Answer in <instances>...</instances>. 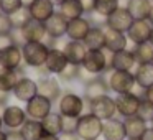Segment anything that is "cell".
<instances>
[{"instance_id": "obj_1", "label": "cell", "mask_w": 153, "mask_h": 140, "mask_svg": "<svg viewBox=\"0 0 153 140\" xmlns=\"http://www.w3.org/2000/svg\"><path fill=\"white\" fill-rule=\"evenodd\" d=\"M87 107V102L82 96L73 92V91H63L61 97L58 99V112L63 117H73L79 119Z\"/></svg>"}, {"instance_id": "obj_2", "label": "cell", "mask_w": 153, "mask_h": 140, "mask_svg": "<svg viewBox=\"0 0 153 140\" xmlns=\"http://www.w3.org/2000/svg\"><path fill=\"white\" fill-rule=\"evenodd\" d=\"M22 53H23V64L35 69V68L45 66L50 46L45 41H27L22 46Z\"/></svg>"}, {"instance_id": "obj_3", "label": "cell", "mask_w": 153, "mask_h": 140, "mask_svg": "<svg viewBox=\"0 0 153 140\" xmlns=\"http://www.w3.org/2000/svg\"><path fill=\"white\" fill-rule=\"evenodd\" d=\"M109 84L110 92L114 94H123V92H132L137 87L135 84V76L133 71H119V69H109L104 73Z\"/></svg>"}, {"instance_id": "obj_4", "label": "cell", "mask_w": 153, "mask_h": 140, "mask_svg": "<svg viewBox=\"0 0 153 140\" xmlns=\"http://www.w3.org/2000/svg\"><path fill=\"white\" fill-rule=\"evenodd\" d=\"M110 54L112 53L107 50H89L81 68L91 76H100L109 71Z\"/></svg>"}, {"instance_id": "obj_5", "label": "cell", "mask_w": 153, "mask_h": 140, "mask_svg": "<svg viewBox=\"0 0 153 140\" xmlns=\"http://www.w3.org/2000/svg\"><path fill=\"white\" fill-rule=\"evenodd\" d=\"M102 127H104V120H100L99 117H96L91 112H84L77 119L76 133L81 140L102 139Z\"/></svg>"}, {"instance_id": "obj_6", "label": "cell", "mask_w": 153, "mask_h": 140, "mask_svg": "<svg viewBox=\"0 0 153 140\" xmlns=\"http://www.w3.org/2000/svg\"><path fill=\"white\" fill-rule=\"evenodd\" d=\"M140 102H142V94H137L135 91H132V92H123V94H115L117 115L122 117V119L137 115Z\"/></svg>"}, {"instance_id": "obj_7", "label": "cell", "mask_w": 153, "mask_h": 140, "mask_svg": "<svg viewBox=\"0 0 153 140\" xmlns=\"http://www.w3.org/2000/svg\"><path fill=\"white\" fill-rule=\"evenodd\" d=\"M87 109L91 114L99 117L100 120H109L117 117V106H115V97L112 96H102L96 101L87 102Z\"/></svg>"}, {"instance_id": "obj_8", "label": "cell", "mask_w": 153, "mask_h": 140, "mask_svg": "<svg viewBox=\"0 0 153 140\" xmlns=\"http://www.w3.org/2000/svg\"><path fill=\"white\" fill-rule=\"evenodd\" d=\"M53 104L54 102H51L50 99L36 94L33 99H30L25 104L27 117L28 119H35V120H43L50 112H53Z\"/></svg>"}, {"instance_id": "obj_9", "label": "cell", "mask_w": 153, "mask_h": 140, "mask_svg": "<svg viewBox=\"0 0 153 140\" xmlns=\"http://www.w3.org/2000/svg\"><path fill=\"white\" fill-rule=\"evenodd\" d=\"M110 94L109 84H107V79L104 74L100 76H92L89 81L84 83V91H82V97L86 99V102H91V101H96L102 96H107Z\"/></svg>"}, {"instance_id": "obj_10", "label": "cell", "mask_w": 153, "mask_h": 140, "mask_svg": "<svg viewBox=\"0 0 153 140\" xmlns=\"http://www.w3.org/2000/svg\"><path fill=\"white\" fill-rule=\"evenodd\" d=\"M27 119L28 117L25 112V107H20L18 104H7L2 109V120L7 130H18Z\"/></svg>"}, {"instance_id": "obj_11", "label": "cell", "mask_w": 153, "mask_h": 140, "mask_svg": "<svg viewBox=\"0 0 153 140\" xmlns=\"http://www.w3.org/2000/svg\"><path fill=\"white\" fill-rule=\"evenodd\" d=\"M38 94L46 99H50L51 102H58V99L63 94V87H61V81L58 79V76H45V77H38Z\"/></svg>"}, {"instance_id": "obj_12", "label": "cell", "mask_w": 153, "mask_h": 140, "mask_svg": "<svg viewBox=\"0 0 153 140\" xmlns=\"http://www.w3.org/2000/svg\"><path fill=\"white\" fill-rule=\"evenodd\" d=\"M12 94H13V97L17 101L27 104L28 101L33 99V97L38 94V83H36V79L27 76V74L20 76V79L17 81V84H15Z\"/></svg>"}, {"instance_id": "obj_13", "label": "cell", "mask_w": 153, "mask_h": 140, "mask_svg": "<svg viewBox=\"0 0 153 140\" xmlns=\"http://www.w3.org/2000/svg\"><path fill=\"white\" fill-rule=\"evenodd\" d=\"M132 23H133V17L130 15L128 8L122 7V5L104 20L105 27L112 28V30H117V31H122V33H127L128 28L132 27Z\"/></svg>"}, {"instance_id": "obj_14", "label": "cell", "mask_w": 153, "mask_h": 140, "mask_svg": "<svg viewBox=\"0 0 153 140\" xmlns=\"http://www.w3.org/2000/svg\"><path fill=\"white\" fill-rule=\"evenodd\" d=\"M23 64V53L22 46L17 45H8V46L0 50V68L5 69H18Z\"/></svg>"}, {"instance_id": "obj_15", "label": "cell", "mask_w": 153, "mask_h": 140, "mask_svg": "<svg viewBox=\"0 0 153 140\" xmlns=\"http://www.w3.org/2000/svg\"><path fill=\"white\" fill-rule=\"evenodd\" d=\"M137 58L133 54V50H125L117 51L110 54L109 61V69H119V71H133L137 68Z\"/></svg>"}, {"instance_id": "obj_16", "label": "cell", "mask_w": 153, "mask_h": 140, "mask_svg": "<svg viewBox=\"0 0 153 140\" xmlns=\"http://www.w3.org/2000/svg\"><path fill=\"white\" fill-rule=\"evenodd\" d=\"M152 30H153V25L148 20H133L132 27L127 31V38L133 45L146 43V41H150Z\"/></svg>"}, {"instance_id": "obj_17", "label": "cell", "mask_w": 153, "mask_h": 140, "mask_svg": "<svg viewBox=\"0 0 153 140\" xmlns=\"http://www.w3.org/2000/svg\"><path fill=\"white\" fill-rule=\"evenodd\" d=\"M68 23H69V20L66 17H63L56 10L53 13V17H50L45 22L48 38H51V40H61V38H64L66 36V31H68Z\"/></svg>"}, {"instance_id": "obj_18", "label": "cell", "mask_w": 153, "mask_h": 140, "mask_svg": "<svg viewBox=\"0 0 153 140\" xmlns=\"http://www.w3.org/2000/svg\"><path fill=\"white\" fill-rule=\"evenodd\" d=\"M68 64H69V61H68L63 48H58V46L50 48L46 63H45V68L48 69V73L53 74V76H58V74H61L64 69H66Z\"/></svg>"}, {"instance_id": "obj_19", "label": "cell", "mask_w": 153, "mask_h": 140, "mask_svg": "<svg viewBox=\"0 0 153 140\" xmlns=\"http://www.w3.org/2000/svg\"><path fill=\"white\" fill-rule=\"evenodd\" d=\"M91 28H92V20L91 18H87V17L74 18V20H69V23H68L66 36H68V40L84 41V38L87 36Z\"/></svg>"}, {"instance_id": "obj_20", "label": "cell", "mask_w": 153, "mask_h": 140, "mask_svg": "<svg viewBox=\"0 0 153 140\" xmlns=\"http://www.w3.org/2000/svg\"><path fill=\"white\" fill-rule=\"evenodd\" d=\"M102 139L104 140H127L125 125H123L122 117H114V119L104 120L102 127Z\"/></svg>"}, {"instance_id": "obj_21", "label": "cell", "mask_w": 153, "mask_h": 140, "mask_svg": "<svg viewBox=\"0 0 153 140\" xmlns=\"http://www.w3.org/2000/svg\"><path fill=\"white\" fill-rule=\"evenodd\" d=\"M104 33H105V48L104 50L110 51V53H117V51H122L125 48H128L127 33L112 30V28L105 27V25H104Z\"/></svg>"}, {"instance_id": "obj_22", "label": "cell", "mask_w": 153, "mask_h": 140, "mask_svg": "<svg viewBox=\"0 0 153 140\" xmlns=\"http://www.w3.org/2000/svg\"><path fill=\"white\" fill-rule=\"evenodd\" d=\"M63 51L66 54L69 64H76V66H81L87 54V46L84 45V41H74V40H68L63 46Z\"/></svg>"}, {"instance_id": "obj_23", "label": "cell", "mask_w": 153, "mask_h": 140, "mask_svg": "<svg viewBox=\"0 0 153 140\" xmlns=\"http://www.w3.org/2000/svg\"><path fill=\"white\" fill-rule=\"evenodd\" d=\"M28 10H30V15L33 20L45 23L50 17H53V13L56 12V7L51 4L50 0H35L33 4L28 7Z\"/></svg>"}, {"instance_id": "obj_24", "label": "cell", "mask_w": 153, "mask_h": 140, "mask_svg": "<svg viewBox=\"0 0 153 140\" xmlns=\"http://www.w3.org/2000/svg\"><path fill=\"white\" fill-rule=\"evenodd\" d=\"M133 76H135V84L140 91L148 89L153 84V63L137 64V68L133 69Z\"/></svg>"}, {"instance_id": "obj_25", "label": "cell", "mask_w": 153, "mask_h": 140, "mask_svg": "<svg viewBox=\"0 0 153 140\" xmlns=\"http://www.w3.org/2000/svg\"><path fill=\"white\" fill-rule=\"evenodd\" d=\"M22 31H23V36L27 41H45L48 38L45 23L43 22H38V20H33V18L22 28Z\"/></svg>"}, {"instance_id": "obj_26", "label": "cell", "mask_w": 153, "mask_h": 140, "mask_svg": "<svg viewBox=\"0 0 153 140\" xmlns=\"http://www.w3.org/2000/svg\"><path fill=\"white\" fill-rule=\"evenodd\" d=\"M23 74H25L23 66L18 68V69H5V68H0V89L8 92V94H12L17 81L20 79V76H23Z\"/></svg>"}, {"instance_id": "obj_27", "label": "cell", "mask_w": 153, "mask_h": 140, "mask_svg": "<svg viewBox=\"0 0 153 140\" xmlns=\"http://www.w3.org/2000/svg\"><path fill=\"white\" fill-rule=\"evenodd\" d=\"M84 45L87 50H104L105 48V33H104V23L102 25H92L87 36L84 38Z\"/></svg>"}, {"instance_id": "obj_28", "label": "cell", "mask_w": 153, "mask_h": 140, "mask_svg": "<svg viewBox=\"0 0 153 140\" xmlns=\"http://www.w3.org/2000/svg\"><path fill=\"white\" fill-rule=\"evenodd\" d=\"M123 125H125L127 140H138L142 137V133L145 132V129L148 127V124L143 119H140L138 115H133L123 119Z\"/></svg>"}, {"instance_id": "obj_29", "label": "cell", "mask_w": 153, "mask_h": 140, "mask_svg": "<svg viewBox=\"0 0 153 140\" xmlns=\"http://www.w3.org/2000/svg\"><path fill=\"white\" fill-rule=\"evenodd\" d=\"M152 4V0H127L125 7L128 8L133 20H148Z\"/></svg>"}, {"instance_id": "obj_30", "label": "cell", "mask_w": 153, "mask_h": 140, "mask_svg": "<svg viewBox=\"0 0 153 140\" xmlns=\"http://www.w3.org/2000/svg\"><path fill=\"white\" fill-rule=\"evenodd\" d=\"M63 119L59 112H50L43 120H41V127H43L45 133H51V135H61L63 133Z\"/></svg>"}, {"instance_id": "obj_31", "label": "cell", "mask_w": 153, "mask_h": 140, "mask_svg": "<svg viewBox=\"0 0 153 140\" xmlns=\"http://www.w3.org/2000/svg\"><path fill=\"white\" fill-rule=\"evenodd\" d=\"M18 130H20L25 140H40V137L45 133L43 127H41V120H35V119H27Z\"/></svg>"}, {"instance_id": "obj_32", "label": "cell", "mask_w": 153, "mask_h": 140, "mask_svg": "<svg viewBox=\"0 0 153 140\" xmlns=\"http://www.w3.org/2000/svg\"><path fill=\"white\" fill-rule=\"evenodd\" d=\"M58 8H59L58 12L63 17H66L68 20H74V18L84 17V10H82V5H81L79 0H64Z\"/></svg>"}, {"instance_id": "obj_33", "label": "cell", "mask_w": 153, "mask_h": 140, "mask_svg": "<svg viewBox=\"0 0 153 140\" xmlns=\"http://www.w3.org/2000/svg\"><path fill=\"white\" fill-rule=\"evenodd\" d=\"M133 54L137 58V63L142 64V63H152L153 61V45L150 41L142 45H133Z\"/></svg>"}, {"instance_id": "obj_34", "label": "cell", "mask_w": 153, "mask_h": 140, "mask_svg": "<svg viewBox=\"0 0 153 140\" xmlns=\"http://www.w3.org/2000/svg\"><path fill=\"white\" fill-rule=\"evenodd\" d=\"M119 7H120V0H96V12L94 13L105 20Z\"/></svg>"}, {"instance_id": "obj_35", "label": "cell", "mask_w": 153, "mask_h": 140, "mask_svg": "<svg viewBox=\"0 0 153 140\" xmlns=\"http://www.w3.org/2000/svg\"><path fill=\"white\" fill-rule=\"evenodd\" d=\"M81 66H76V64H68L66 69L61 74H58V79L61 83H73V81H77L81 77Z\"/></svg>"}, {"instance_id": "obj_36", "label": "cell", "mask_w": 153, "mask_h": 140, "mask_svg": "<svg viewBox=\"0 0 153 140\" xmlns=\"http://www.w3.org/2000/svg\"><path fill=\"white\" fill-rule=\"evenodd\" d=\"M10 18H12V23H13V28H23L31 20V15H30L28 7H22L18 12L10 15Z\"/></svg>"}, {"instance_id": "obj_37", "label": "cell", "mask_w": 153, "mask_h": 140, "mask_svg": "<svg viewBox=\"0 0 153 140\" xmlns=\"http://www.w3.org/2000/svg\"><path fill=\"white\" fill-rule=\"evenodd\" d=\"M137 115H138L140 119H143L150 125V124H152V120H153V104L148 102L146 99H143V97H142V102H140V107H138Z\"/></svg>"}, {"instance_id": "obj_38", "label": "cell", "mask_w": 153, "mask_h": 140, "mask_svg": "<svg viewBox=\"0 0 153 140\" xmlns=\"http://www.w3.org/2000/svg\"><path fill=\"white\" fill-rule=\"evenodd\" d=\"M23 7L22 0H0V12H4L7 15H13Z\"/></svg>"}, {"instance_id": "obj_39", "label": "cell", "mask_w": 153, "mask_h": 140, "mask_svg": "<svg viewBox=\"0 0 153 140\" xmlns=\"http://www.w3.org/2000/svg\"><path fill=\"white\" fill-rule=\"evenodd\" d=\"M12 31H13V23L10 15L0 12V36H8Z\"/></svg>"}, {"instance_id": "obj_40", "label": "cell", "mask_w": 153, "mask_h": 140, "mask_svg": "<svg viewBox=\"0 0 153 140\" xmlns=\"http://www.w3.org/2000/svg\"><path fill=\"white\" fill-rule=\"evenodd\" d=\"M76 129H77V119L64 117L63 119V133H76Z\"/></svg>"}, {"instance_id": "obj_41", "label": "cell", "mask_w": 153, "mask_h": 140, "mask_svg": "<svg viewBox=\"0 0 153 140\" xmlns=\"http://www.w3.org/2000/svg\"><path fill=\"white\" fill-rule=\"evenodd\" d=\"M10 40L13 45H17V46H23L25 43H27V40H25L23 36V31H22V28H13V31L10 33Z\"/></svg>"}, {"instance_id": "obj_42", "label": "cell", "mask_w": 153, "mask_h": 140, "mask_svg": "<svg viewBox=\"0 0 153 140\" xmlns=\"http://www.w3.org/2000/svg\"><path fill=\"white\" fill-rule=\"evenodd\" d=\"M82 5L84 15H92L96 12V0H79Z\"/></svg>"}, {"instance_id": "obj_43", "label": "cell", "mask_w": 153, "mask_h": 140, "mask_svg": "<svg viewBox=\"0 0 153 140\" xmlns=\"http://www.w3.org/2000/svg\"><path fill=\"white\" fill-rule=\"evenodd\" d=\"M5 140H25L20 130H7V139Z\"/></svg>"}, {"instance_id": "obj_44", "label": "cell", "mask_w": 153, "mask_h": 140, "mask_svg": "<svg viewBox=\"0 0 153 140\" xmlns=\"http://www.w3.org/2000/svg\"><path fill=\"white\" fill-rule=\"evenodd\" d=\"M142 97H143V99H146L148 102H152V104H153V84L148 87V89L142 91Z\"/></svg>"}, {"instance_id": "obj_45", "label": "cell", "mask_w": 153, "mask_h": 140, "mask_svg": "<svg viewBox=\"0 0 153 140\" xmlns=\"http://www.w3.org/2000/svg\"><path fill=\"white\" fill-rule=\"evenodd\" d=\"M138 140H153V127L148 125L145 129V132L142 133V137H140Z\"/></svg>"}, {"instance_id": "obj_46", "label": "cell", "mask_w": 153, "mask_h": 140, "mask_svg": "<svg viewBox=\"0 0 153 140\" xmlns=\"http://www.w3.org/2000/svg\"><path fill=\"white\" fill-rule=\"evenodd\" d=\"M8 99H10V94L0 89V107H5V106H7V104H8Z\"/></svg>"}, {"instance_id": "obj_47", "label": "cell", "mask_w": 153, "mask_h": 140, "mask_svg": "<svg viewBox=\"0 0 153 140\" xmlns=\"http://www.w3.org/2000/svg\"><path fill=\"white\" fill-rule=\"evenodd\" d=\"M59 140H81L77 137V133H61Z\"/></svg>"}, {"instance_id": "obj_48", "label": "cell", "mask_w": 153, "mask_h": 140, "mask_svg": "<svg viewBox=\"0 0 153 140\" xmlns=\"http://www.w3.org/2000/svg\"><path fill=\"white\" fill-rule=\"evenodd\" d=\"M8 45H12V40H10V35L8 36H0V50L5 46H8Z\"/></svg>"}, {"instance_id": "obj_49", "label": "cell", "mask_w": 153, "mask_h": 140, "mask_svg": "<svg viewBox=\"0 0 153 140\" xmlns=\"http://www.w3.org/2000/svg\"><path fill=\"white\" fill-rule=\"evenodd\" d=\"M40 140H59V135H51V133H43Z\"/></svg>"}, {"instance_id": "obj_50", "label": "cell", "mask_w": 153, "mask_h": 140, "mask_svg": "<svg viewBox=\"0 0 153 140\" xmlns=\"http://www.w3.org/2000/svg\"><path fill=\"white\" fill-rule=\"evenodd\" d=\"M35 0H22V4H23V7H30L31 4H33Z\"/></svg>"}, {"instance_id": "obj_51", "label": "cell", "mask_w": 153, "mask_h": 140, "mask_svg": "<svg viewBox=\"0 0 153 140\" xmlns=\"http://www.w3.org/2000/svg\"><path fill=\"white\" fill-rule=\"evenodd\" d=\"M50 2H51V4H53V5H54V7H59V5H61V4H63L64 0H50Z\"/></svg>"}, {"instance_id": "obj_52", "label": "cell", "mask_w": 153, "mask_h": 140, "mask_svg": "<svg viewBox=\"0 0 153 140\" xmlns=\"http://www.w3.org/2000/svg\"><path fill=\"white\" fill-rule=\"evenodd\" d=\"M148 22L153 25V4H152V10H150V15H148Z\"/></svg>"}, {"instance_id": "obj_53", "label": "cell", "mask_w": 153, "mask_h": 140, "mask_svg": "<svg viewBox=\"0 0 153 140\" xmlns=\"http://www.w3.org/2000/svg\"><path fill=\"white\" fill-rule=\"evenodd\" d=\"M5 139H7V132L0 130V140H5Z\"/></svg>"}, {"instance_id": "obj_54", "label": "cell", "mask_w": 153, "mask_h": 140, "mask_svg": "<svg viewBox=\"0 0 153 140\" xmlns=\"http://www.w3.org/2000/svg\"><path fill=\"white\" fill-rule=\"evenodd\" d=\"M4 129V120H2V114H0V130Z\"/></svg>"}, {"instance_id": "obj_55", "label": "cell", "mask_w": 153, "mask_h": 140, "mask_svg": "<svg viewBox=\"0 0 153 140\" xmlns=\"http://www.w3.org/2000/svg\"><path fill=\"white\" fill-rule=\"evenodd\" d=\"M150 43L153 45V30H152V36H150Z\"/></svg>"}, {"instance_id": "obj_56", "label": "cell", "mask_w": 153, "mask_h": 140, "mask_svg": "<svg viewBox=\"0 0 153 140\" xmlns=\"http://www.w3.org/2000/svg\"><path fill=\"white\" fill-rule=\"evenodd\" d=\"M150 125H152V127H153V120H152V124H150Z\"/></svg>"}, {"instance_id": "obj_57", "label": "cell", "mask_w": 153, "mask_h": 140, "mask_svg": "<svg viewBox=\"0 0 153 140\" xmlns=\"http://www.w3.org/2000/svg\"><path fill=\"white\" fill-rule=\"evenodd\" d=\"M96 140H104V139H96Z\"/></svg>"}, {"instance_id": "obj_58", "label": "cell", "mask_w": 153, "mask_h": 140, "mask_svg": "<svg viewBox=\"0 0 153 140\" xmlns=\"http://www.w3.org/2000/svg\"><path fill=\"white\" fill-rule=\"evenodd\" d=\"M152 63H153V61H152Z\"/></svg>"}, {"instance_id": "obj_59", "label": "cell", "mask_w": 153, "mask_h": 140, "mask_svg": "<svg viewBox=\"0 0 153 140\" xmlns=\"http://www.w3.org/2000/svg\"><path fill=\"white\" fill-rule=\"evenodd\" d=\"M152 2H153V0H152Z\"/></svg>"}]
</instances>
